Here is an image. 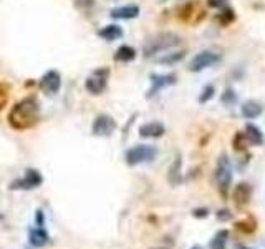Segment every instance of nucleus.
<instances>
[{
	"mask_svg": "<svg viewBox=\"0 0 265 249\" xmlns=\"http://www.w3.org/2000/svg\"><path fill=\"white\" fill-rule=\"evenodd\" d=\"M40 108L35 98H23L9 113V123L15 130H28L39 123Z\"/></svg>",
	"mask_w": 265,
	"mask_h": 249,
	"instance_id": "obj_1",
	"label": "nucleus"
},
{
	"mask_svg": "<svg viewBox=\"0 0 265 249\" xmlns=\"http://www.w3.org/2000/svg\"><path fill=\"white\" fill-rule=\"evenodd\" d=\"M181 42H182V39L176 34H171V32L159 34L144 43V50H143L144 57H153V55L164 52V50L174 48V47L181 45Z\"/></svg>",
	"mask_w": 265,
	"mask_h": 249,
	"instance_id": "obj_2",
	"label": "nucleus"
},
{
	"mask_svg": "<svg viewBox=\"0 0 265 249\" xmlns=\"http://www.w3.org/2000/svg\"><path fill=\"white\" fill-rule=\"evenodd\" d=\"M157 154V149L151 145H138L132 146L131 149L126 151V163L129 166H136L141 163H148V161H153Z\"/></svg>",
	"mask_w": 265,
	"mask_h": 249,
	"instance_id": "obj_3",
	"label": "nucleus"
},
{
	"mask_svg": "<svg viewBox=\"0 0 265 249\" xmlns=\"http://www.w3.org/2000/svg\"><path fill=\"white\" fill-rule=\"evenodd\" d=\"M216 181L219 186V191L222 193V195H227L232 181V168H230V161L225 154L219 158L217 170H216Z\"/></svg>",
	"mask_w": 265,
	"mask_h": 249,
	"instance_id": "obj_4",
	"label": "nucleus"
},
{
	"mask_svg": "<svg viewBox=\"0 0 265 249\" xmlns=\"http://www.w3.org/2000/svg\"><path fill=\"white\" fill-rule=\"evenodd\" d=\"M219 60H220V57L217 53L209 52V50H204V52H199L191 60V64H189V70L191 72H203L204 68L212 67L214 64H217Z\"/></svg>",
	"mask_w": 265,
	"mask_h": 249,
	"instance_id": "obj_5",
	"label": "nucleus"
},
{
	"mask_svg": "<svg viewBox=\"0 0 265 249\" xmlns=\"http://www.w3.org/2000/svg\"><path fill=\"white\" fill-rule=\"evenodd\" d=\"M42 181H43V178L39 171L28 170L22 179H17V181L10 183V190H34L37 186H40Z\"/></svg>",
	"mask_w": 265,
	"mask_h": 249,
	"instance_id": "obj_6",
	"label": "nucleus"
},
{
	"mask_svg": "<svg viewBox=\"0 0 265 249\" xmlns=\"http://www.w3.org/2000/svg\"><path fill=\"white\" fill-rule=\"evenodd\" d=\"M108 70L103 68V70H96L90 78L86 80L85 83V88L91 93V95H100L103 93L106 88V78H108Z\"/></svg>",
	"mask_w": 265,
	"mask_h": 249,
	"instance_id": "obj_7",
	"label": "nucleus"
},
{
	"mask_svg": "<svg viewBox=\"0 0 265 249\" xmlns=\"http://www.w3.org/2000/svg\"><path fill=\"white\" fill-rule=\"evenodd\" d=\"M116 128V121L108 115H100L93 121V135L96 136H110Z\"/></svg>",
	"mask_w": 265,
	"mask_h": 249,
	"instance_id": "obj_8",
	"label": "nucleus"
},
{
	"mask_svg": "<svg viewBox=\"0 0 265 249\" xmlns=\"http://www.w3.org/2000/svg\"><path fill=\"white\" fill-rule=\"evenodd\" d=\"M40 86H42V90L47 93V95H55V93L58 91L60 86H61L60 73L55 72V70L47 72L40 80Z\"/></svg>",
	"mask_w": 265,
	"mask_h": 249,
	"instance_id": "obj_9",
	"label": "nucleus"
},
{
	"mask_svg": "<svg viewBox=\"0 0 265 249\" xmlns=\"http://www.w3.org/2000/svg\"><path fill=\"white\" fill-rule=\"evenodd\" d=\"M176 83V75L169 73V75H151V90L148 91V97L156 95L157 91L164 86L174 85Z\"/></svg>",
	"mask_w": 265,
	"mask_h": 249,
	"instance_id": "obj_10",
	"label": "nucleus"
},
{
	"mask_svg": "<svg viewBox=\"0 0 265 249\" xmlns=\"http://www.w3.org/2000/svg\"><path fill=\"white\" fill-rule=\"evenodd\" d=\"M197 14L204 17V12H203V9L199 7V4L189 2V4H186L184 7L179 10V18H181V20H184V22H189V23H197L199 20L195 18V15H197Z\"/></svg>",
	"mask_w": 265,
	"mask_h": 249,
	"instance_id": "obj_11",
	"label": "nucleus"
},
{
	"mask_svg": "<svg viewBox=\"0 0 265 249\" xmlns=\"http://www.w3.org/2000/svg\"><path fill=\"white\" fill-rule=\"evenodd\" d=\"M164 132H166V128H164V124L159 121L144 123L140 128V135L143 138H159V136L164 135Z\"/></svg>",
	"mask_w": 265,
	"mask_h": 249,
	"instance_id": "obj_12",
	"label": "nucleus"
},
{
	"mask_svg": "<svg viewBox=\"0 0 265 249\" xmlns=\"http://www.w3.org/2000/svg\"><path fill=\"white\" fill-rule=\"evenodd\" d=\"M138 15H140V7H136V5H124V7H118L111 10V17L121 18V20L136 18Z\"/></svg>",
	"mask_w": 265,
	"mask_h": 249,
	"instance_id": "obj_13",
	"label": "nucleus"
},
{
	"mask_svg": "<svg viewBox=\"0 0 265 249\" xmlns=\"http://www.w3.org/2000/svg\"><path fill=\"white\" fill-rule=\"evenodd\" d=\"M28 238H30V242L35 247H43L45 244H48V241H50V236L47 234V231L43 228H34V229H30V231H28Z\"/></svg>",
	"mask_w": 265,
	"mask_h": 249,
	"instance_id": "obj_14",
	"label": "nucleus"
},
{
	"mask_svg": "<svg viewBox=\"0 0 265 249\" xmlns=\"http://www.w3.org/2000/svg\"><path fill=\"white\" fill-rule=\"evenodd\" d=\"M250 193H252V191H250V186H249V184L241 183V184L236 186L234 193H232V196H234V201H236L237 206H244V204L249 203Z\"/></svg>",
	"mask_w": 265,
	"mask_h": 249,
	"instance_id": "obj_15",
	"label": "nucleus"
},
{
	"mask_svg": "<svg viewBox=\"0 0 265 249\" xmlns=\"http://www.w3.org/2000/svg\"><path fill=\"white\" fill-rule=\"evenodd\" d=\"M262 111H263L262 103L255 102V100H249V102H245L242 105V108H241V113L245 118H249V120H252V118H257L258 115L262 113Z\"/></svg>",
	"mask_w": 265,
	"mask_h": 249,
	"instance_id": "obj_16",
	"label": "nucleus"
},
{
	"mask_svg": "<svg viewBox=\"0 0 265 249\" xmlns=\"http://www.w3.org/2000/svg\"><path fill=\"white\" fill-rule=\"evenodd\" d=\"M98 35L102 37L103 40H108V42H113V40H118L123 37V30L121 27H118V25H106L102 30L98 32Z\"/></svg>",
	"mask_w": 265,
	"mask_h": 249,
	"instance_id": "obj_17",
	"label": "nucleus"
},
{
	"mask_svg": "<svg viewBox=\"0 0 265 249\" xmlns=\"http://www.w3.org/2000/svg\"><path fill=\"white\" fill-rule=\"evenodd\" d=\"M244 135H245V138H247L252 143V145H262V143H263L262 132L255 127V124H252V123H247Z\"/></svg>",
	"mask_w": 265,
	"mask_h": 249,
	"instance_id": "obj_18",
	"label": "nucleus"
},
{
	"mask_svg": "<svg viewBox=\"0 0 265 249\" xmlns=\"http://www.w3.org/2000/svg\"><path fill=\"white\" fill-rule=\"evenodd\" d=\"M136 58V50L129 47V45H123V47H119L116 50V53H115V60L116 61H123V64H126V61H131V60H135Z\"/></svg>",
	"mask_w": 265,
	"mask_h": 249,
	"instance_id": "obj_19",
	"label": "nucleus"
},
{
	"mask_svg": "<svg viewBox=\"0 0 265 249\" xmlns=\"http://www.w3.org/2000/svg\"><path fill=\"white\" fill-rule=\"evenodd\" d=\"M227 238H229V233L227 231H220L216 234V238L212 239L211 242V249H225V242Z\"/></svg>",
	"mask_w": 265,
	"mask_h": 249,
	"instance_id": "obj_20",
	"label": "nucleus"
},
{
	"mask_svg": "<svg viewBox=\"0 0 265 249\" xmlns=\"http://www.w3.org/2000/svg\"><path fill=\"white\" fill-rule=\"evenodd\" d=\"M184 52H176V53H169V55H166V57H161V58H157V61H159V64H164V65H171V64H176V61H179V60H182L184 58Z\"/></svg>",
	"mask_w": 265,
	"mask_h": 249,
	"instance_id": "obj_21",
	"label": "nucleus"
},
{
	"mask_svg": "<svg viewBox=\"0 0 265 249\" xmlns=\"http://www.w3.org/2000/svg\"><path fill=\"white\" fill-rule=\"evenodd\" d=\"M236 18V14H234V10L232 9H225L222 14L219 15V22L222 23V25H229L232 20Z\"/></svg>",
	"mask_w": 265,
	"mask_h": 249,
	"instance_id": "obj_22",
	"label": "nucleus"
},
{
	"mask_svg": "<svg viewBox=\"0 0 265 249\" xmlns=\"http://www.w3.org/2000/svg\"><path fill=\"white\" fill-rule=\"evenodd\" d=\"M214 93H216V90H214V86H212V85L204 86V90H203V93H201V97H199V102H201V103L209 102V100L214 97Z\"/></svg>",
	"mask_w": 265,
	"mask_h": 249,
	"instance_id": "obj_23",
	"label": "nucleus"
},
{
	"mask_svg": "<svg viewBox=\"0 0 265 249\" xmlns=\"http://www.w3.org/2000/svg\"><path fill=\"white\" fill-rule=\"evenodd\" d=\"M222 102L225 105H234L237 102V95H236V91L232 90V88H227L224 93H222Z\"/></svg>",
	"mask_w": 265,
	"mask_h": 249,
	"instance_id": "obj_24",
	"label": "nucleus"
},
{
	"mask_svg": "<svg viewBox=\"0 0 265 249\" xmlns=\"http://www.w3.org/2000/svg\"><path fill=\"white\" fill-rule=\"evenodd\" d=\"M9 102V86L5 83H0V110H2Z\"/></svg>",
	"mask_w": 265,
	"mask_h": 249,
	"instance_id": "obj_25",
	"label": "nucleus"
},
{
	"mask_svg": "<svg viewBox=\"0 0 265 249\" xmlns=\"http://www.w3.org/2000/svg\"><path fill=\"white\" fill-rule=\"evenodd\" d=\"M227 4V0H207V5L212 9H220Z\"/></svg>",
	"mask_w": 265,
	"mask_h": 249,
	"instance_id": "obj_26",
	"label": "nucleus"
},
{
	"mask_svg": "<svg viewBox=\"0 0 265 249\" xmlns=\"http://www.w3.org/2000/svg\"><path fill=\"white\" fill-rule=\"evenodd\" d=\"M93 4H94V0H77V5L80 9H90V7H93Z\"/></svg>",
	"mask_w": 265,
	"mask_h": 249,
	"instance_id": "obj_27",
	"label": "nucleus"
},
{
	"mask_svg": "<svg viewBox=\"0 0 265 249\" xmlns=\"http://www.w3.org/2000/svg\"><path fill=\"white\" fill-rule=\"evenodd\" d=\"M43 221H45L43 211H37V223H39V226H43Z\"/></svg>",
	"mask_w": 265,
	"mask_h": 249,
	"instance_id": "obj_28",
	"label": "nucleus"
},
{
	"mask_svg": "<svg viewBox=\"0 0 265 249\" xmlns=\"http://www.w3.org/2000/svg\"><path fill=\"white\" fill-rule=\"evenodd\" d=\"M207 214H209V211H207V209H195L194 211V216H199V217L207 216Z\"/></svg>",
	"mask_w": 265,
	"mask_h": 249,
	"instance_id": "obj_29",
	"label": "nucleus"
}]
</instances>
